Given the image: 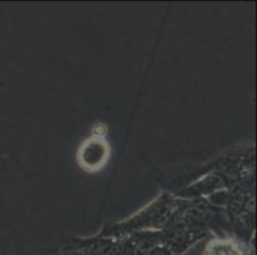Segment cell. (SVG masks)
I'll return each instance as SVG.
<instances>
[{
	"label": "cell",
	"instance_id": "7a4b0ae2",
	"mask_svg": "<svg viewBox=\"0 0 257 255\" xmlns=\"http://www.w3.org/2000/svg\"><path fill=\"white\" fill-rule=\"evenodd\" d=\"M206 255H242L239 250L235 249L233 245L230 246H214V249H207Z\"/></svg>",
	"mask_w": 257,
	"mask_h": 255
},
{
	"label": "cell",
	"instance_id": "6da1fadb",
	"mask_svg": "<svg viewBox=\"0 0 257 255\" xmlns=\"http://www.w3.org/2000/svg\"><path fill=\"white\" fill-rule=\"evenodd\" d=\"M110 149L104 140V138L91 137L86 140L78 151V162L83 170L95 172L101 170L106 163Z\"/></svg>",
	"mask_w": 257,
	"mask_h": 255
},
{
	"label": "cell",
	"instance_id": "3957f363",
	"mask_svg": "<svg viewBox=\"0 0 257 255\" xmlns=\"http://www.w3.org/2000/svg\"><path fill=\"white\" fill-rule=\"evenodd\" d=\"M107 133V128L105 124L97 123L92 128V137L95 138H104Z\"/></svg>",
	"mask_w": 257,
	"mask_h": 255
}]
</instances>
